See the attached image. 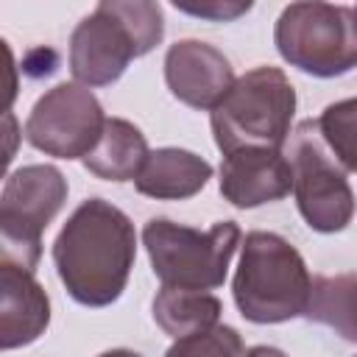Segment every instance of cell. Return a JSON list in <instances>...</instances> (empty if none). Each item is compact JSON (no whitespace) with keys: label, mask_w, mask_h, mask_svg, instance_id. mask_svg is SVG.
Instances as JSON below:
<instances>
[{"label":"cell","mask_w":357,"mask_h":357,"mask_svg":"<svg viewBox=\"0 0 357 357\" xmlns=\"http://www.w3.org/2000/svg\"><path fill=\"white\" fill-rule=\"evenodd\" d=\"M137 259L131 218L106 198H86L53 240V265L73 301L84 307L114 304Z\"/></svg>","instance_id":"cell-1"},{"label":"cell","mask_w":357,"mask_h":357,"mask_svg":"<svg viewBox=\"0 0 357 357\" xmlns=\"http://www.w3.org/2000/svg\"><path fill=\"white\" fill-rule=\"evenodd\" d=\"M240 315L251 324H284L307 315L312 276L298 248L276 231H248L231 279Z\"/></svg>","instance_id":"cell-2"},{"label":"cell","mask_w":357,"mask_h":357,"mask_svg":"<svg viewBox=\"0 0 357 357\" xmlns=\"http://www.w3.org/2000/svg\"><path fill=\"white\" fill-rule=\"evenodd\" d=\"M296 89L279 67H254L234 81L209 112L215 145L223 156L245 148L284 151L296 114Z\"/></svg>","instance_id":"cell-3"},{"label":"cell","mask_w":357,"mask_h":357,"mask_svg":"<svg viewBox=\"0 0 357 357\" xmlns=\"http://www.w3.org/2000/svg\"><path fill=\"white\" fill-rule=\"evenodd\" d=\"M243 231L234 220H218L215 226L201 231L167 218H151L142 229V245L156 279L165 287L204 293L226 282Z\"/></svg>","instance_id":"cell-4"},{"label":"cell","mask_w":357,"mask_h":357,"mask_svg":"<svg viewBox=\"0 0 357 357\" xmlns=\"http://www.w3.org/2000/svg\"><path fill=\"white\" fill-rule=\"evenodd\" d=\"M273 45L279 56L312 75L337 78L357 67V11L335 3H290L282 8Z\"/></svg>","instance_id":"cell-5"},{"label":"cell","mask_w":357,"mask_h":357,"mask_svg":"<svg viewBox=\"0 0 357 357\" xmlns=\"http://www.w3.org/2000/svg\"><path fill=\"white\" fill-rule=\"evenodd\" d=\"M67 178L53 165H25L6 176L0 192L3 262L36 271L42 234L67 201Z\"/></svg>","instance_id":"cell-6"},{"label":"cell","mask_w":357,"mask_h":357,"mask_svg":"<svg viewBox=\"0 0 357 357\" xmlns=\"http://www.w3.org/2000/svg\"><path fill=\"white\" fill-rule=\"evenodd\" d=\"M293 167V195L304 223L321 234L343 231L357 209L346 170L335 162L321 139L315 120H301L284 145Z\"/></svg>","instance_id":"cell-7"},{"label":"cell","mask_w":357,"mask_h":357,"mask_svg":"<svg viewBox=\"0 0 357 357\" xmlns=\"http://www.w3.org/2000/svg\"><path fill=\"white\" fill-rule=\"evenodd\" d=\"M106 120L89 86L64 81L33 103L25 120V139L31 148L56 159H86L100 142Z\"/></svg>","instance_id":"cell-8"},{"label":"cell","mask_w":357,"mask_h":357,"mask_svg":"<svg viewBox=\"0 0 357 357\" xmlns=\"http://www.w3.org/2000/svg\"><path fill=\"white\" fill-rule=\"evenodd\" d=\"M131 59H139V47L128 25L100 0L70 36V73L75 84L109 86L123 78Z\"/></svg>","instance_id":"cell-9"},{"label":"cell","mask_w":357,"mask_h":357,"mask_svg":"<svg viewBox=\"0 0 357 357\" xmlns=\"http://www.w3.org/2000/svg\"><path fill=\"white\" fill-rule=\"evenodd\" d=\"M229 59L209 42L178 39L165 53V84L176 100L190 109L212 112L234 86Z\"/></svg>","instance_id":"cell-10"},{"label":"cell","mask_w":357,"mask_h":357,"mask_svg":"<svg viewBox=\"0 0 357 357\" xmlns=\"http://www.w3.org/2000/svg\"><path fill=\"white\" fill-rule=\"evenodd\" d=\"M220 195L237 209H254L282 201L293 192V167L284 151L245 148L223 156Z\"/></svg>","instance_id":"cell-11"},{"label":"cell","mask_w":357,"mask_h":357,"mask_svg":"<svg viewBox=\"0 0 357 357\" xmlns=\"http://www.w3.org/2000/svg\"><path fill=\"white\" fill-rule=\"evenodd\" d=\"M50 324V298L33 271L0 262V349L11 351L45 335Z\"/></svg>","instance_id":"cell-12"},{"label":"cell","mask_w":357,"mask_h":357,"mask_svg":"<svg viewBox=\"0 0 357 357\" xmlns=\"http://www.w3.org/2000/svg\"><path fill=\"white\" fill-rule=\"evenodd\" d=\"M212 178V165L184 148H156L148 153L134 187L145 198L184 201L198 195Z\"/></svg>","instance_id":"cell-13"},{"label":"cell","mask_w":357,"mask_h":357,"mask_svg":"<svg viewBox=\"0 0 357 357\" xmlns=\"http://www.w3.org/2000/svg\"><path fill=\"white\" fill-rule=\"evenodd\" d=\"M148 153V139L131 120L109 117L103 137L84 159V167L103 181H134Z\"/></svg>","instance_id":"cell-14"},{"label":"cell","mask_w":357,"mask_h":357,"mask_svg":"<svg viewBox=\"0 0 357 357\" xmlns=\"http://www.w3.org/2000/svg\"><path fill=\"white\" fill-rule=\"evenodd\" d=\"M220 312H223L220 298L204 290H181L162 284V290L153 296V321L173 340L218 326Z\"/></svg>","instance_id":"cell-15"},{"label":"cell","mask_w":357,"mask_h":357,"mask_svg":"<svg viewBox=\"0 0 357 357\" xmlns=\"http://www.w3.org/2000/svg\"><path fill=\"white\" fill-rule=\"evenodd\" d=\"M307 318L357 343V273L315 276Z\"/></svg>","instance_id":"cell-16"},{"label":"cell","mask_w":357,"mask_h":357,"mask_svg":"<svg viewBox=\"0 0 357 357\" xmlns=\"http://www.w3.org/2000/svg\"><path fill=\"white\" fill-rule=\"evenodd\" d=\"M318 131L335 162L346 173H357V98L329 103L318 117Z\"/></svg>","instance_id":"cell-17"},{"label":"cell","mask_w":357,"mask_h":357,"mask_svg":"<svg viewBox=\"0 0 357 357\" xmlns=\"http://www.w3.org/2000/svg\"><path fill=\"white\" fill-rule=\"evenodd\" d=\"M106 6L134 33L139 56H148L165 39V14H162L159 3H151V0H106Z\"/></svg>","instance_id":"cell-18"},{"label":"cell","mask_w":357,"mask_h":357,"mask_svg":"<svg viewBox=\"0 0 357 357\" xmlns=\"http://www.w3.org/2000/svg\"><path fill=\"white\" fill-rule=\"evenodd\" d=\"M165 357H245V346L234 326L218 324L206 332L173 340Z\"/></svg>","instance_id":"cell-19"},{"label":"cell","mask_w":357,"mask_h":357,"mask_svg":"<svg viewBox=\"0 0 357 357\" xmlns=\"http://www.w3.org/2000/svg\"><path fill=\"white\" fill-rule=\"evenodd\" d=\"M176 8L184 11V14L201 17V20L229 22V20H237V17L248 14L251 11V3H220V0H212V3H201V6H187V3H178L176 0Z\"/></svg>","instance_id":"cell-20"},{"label":"cell","mask_w":357,"mask_h":357,"mask_svg":"<svg viewBox=\"0 0 357 357\" xmlns=\"http://www.w3.org/2000/svg\"><path fill=\"white\" fill-rule=\"evenodd\" d=\"M245 357H287V354L282 349H276V346H251L245 351Z\"/></svg>","instance_id":"cell-21"},{"label":"cell","mask_w":357,"mask_h":357,"mask_svg":"<svg viewBox=\"0 0 357 357\" xmlns=\"http://www.w3.org/2000/svg\"><path fill=\"white\" fill-rule=\"evenodd\" d=\"M98 357H142V354L139 351H131V349H109V351H103Z\"/></svg>","instance_id":"cell-22"},{"label":"cell","mask_w":357,"mask_h":357,"mask_svg":"<svg viewBox=\"0 0 357 357\" xmlns=\"http://www.w3.org/2000/svg\"><path fill=\"white\" fill-rule=\"evenodd\" d=\"M354 11H357V6H354Z\"/></svg>","instance_id":"cell-23"},{"label":"cell","mask_w":357,"mask_h":357,"mask_svg":"<svg viewBox=\"0 0 357 357\" xmlns=\"http://www.w3.org/2000/svg\"><path fill=\"white\" fill-rule=\"evenodd\" d=\"M354 357H357V354H354Z\"/></svg>","instance_id":"cell-24"}]
</instances>
